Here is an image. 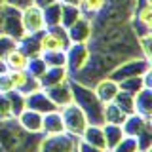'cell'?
<instances>
[{
	"label": "cell",
	"instance_id": "obj_28",
	"mask_svg": "<svg viewBox=\"0 0 152 152\" xmlns=\"http://www.w3.org/2000/svg\"><path fill=\"white\" fill-rule=\"evenodd\" d=\"M118 88H120V91L137 95L145 88V82H142V76H133V78H126V80H122V82H118Z\"/></svg>",
	"mask_w": 152,
	"mask_h": 152
},
{
	"label": "cell",
	"instance_id": "obj_34",
	"mask_svg": "<svg viewBox=\"0 0 152 152\" xmlns=\"http://www.w3.org/2000/svg\"><path fill=\"white\" fill-rule=\"evenodd\" d=\"M137 150H139V148H137L135 137H127V135H126L112 150H108V152H137Z\"/></svg>",
	"mask_w": 152,
	"mask_h": 152
},
{
	"label": "cell",
	"instance_id": "obj_17",
	"mask_svg": "<svg viewBox=\"0 0 152 152\" xmlns=\"http://www.w3.org/2000/svg\"><path fill=\"white\" fill-rule=\"evenodd\" d=\"M42 135L50 137V135H57V133H65V124L61 118L59 110H51L42 114Z\"/></svg>",
	"mask_w": 152,
	"mask_h": 152
},
{
	"label": "cell",
	"instance_id": "obj_13",
	"mask_svg": "<svg viewBox=\"0 0 152 152\" xmlns=\"http://www.w3.org/2000/svg\"><path fill=\"white\" fill-rule=\"evenodd\" d=\"M93 91L97 95V99L101 101L103 104L107 103H112L114 99H116L118 91H120V88H118V82H114L112 78H108V76H103L101 80H97V82L93 84Z\"/></svg>",
	"mask_w": 152,
	"mask_h": 152
},
{
	"label": "cell",
	"instance_id": "obj_21",
	"mask_svg": "<svg viewBox=\"0 0 152 152\" xmlns=\"http://www.w3.org/2000/svg\"><path fill=\"white\" fill-rule=\"evenodd\" d=\"M103 135H104V146H107V150H112L126 137V133H124L122 126H118V124H103Z\"/></svg>",
	"mask_w": 152,
	"mask_h": 152
},
{
	"label": "cell",
	"instance_id": "obj_46",
	"mask_svg": "<svg viewBox=\"0 0 152 152\" xmlns=\"http://www.w3.org/2000/svg\"><path fill=\"white\" fill-rule=\"evenodd\" d=\"M137 152H141V150H137Z\"/></svg>",
	"mask_w": 152,
	"mask_h": 152
},
{
	"label": "cell",
	"instance_id": "obj_18",
	"mask_svg": "<svg viewBox=\"0 0 152 152\" xmlns=\"http://www.w3.org/2000/svg\"><path fill=\"white\" fill-rule=\"evenodd\" d=\"M15 122L27 133H40L42 131V114L36 112V110H31V108H25V110L15 118Z\"/></svg>",
	"mask_w": 152,
	"mask_h": 152
},
{
	"label": "cell",
	"instance_id": "obj_3",
	"mask_svg": "<svg viewBox=\"0 0 152 152\" xmlns=\"http://www.w3.org/2000/svg\"><path fill=\"white\" fill-rule=\"evenodd\" d=\"M148 70H152L150 61L145 59V57H141V55H135V57H127V59L120 61L107 76L112 78L114 82H122V80H126V78L142 76L145 72H148Z\"/></svg>",
	"mask_w": 152,
	"mask_h": 152
},
{
	"label": "cell",
	"instance_id": "obj_42",
	"mask_svg": "<svg viewBox=\"0 0 152 152\" xmlns=\"http://www.w3.org/2000/svg\"><path fill=\"white\" fill-rule=\"evenodd\" d=\"M61 4H74V6H80V0H59Z\"/></svg>",
	"mask_w": 152,
	"mask_h": 152
},
{
	"label": "cell",
	"instance_id": "obj_45",
	"mask_svg": "<svg viewBox=\"0 0 152 152\" xmlns=\"http://www.w3.org/2000/svg\"><path fill=\"white\" fill-rule=\"evenodd\" d=\"M0 6H4V0H0Z\"/></svg>",
	"mask_w": 152,
	"mask_h": 152
},
{
	"label": "cell",
	"instance_id": "obj_6",
	"mask_svg": "<svg viewBox=\"0 0 152 152\" xmlns=\"http://www.w3.org/2000/svg\"><path fill=\"white\" fill-rule=\"evenodd\" d=\"M76 145H78V137L70 135L66 131L50 137L42 135L36 152H76Z\"/></svg>",
	"mask_w": 152,
	"mask_h": 152
},
{
	"label": "cell",
	"instance_id": "obj_8",
	"mask_svg": "<svg viewBox=\"0 0 152 152\" xmlns=\"http://www.w3.org/2000/svg\"><path fill=\"white\" fill-rule=\"evenodd\" d=\"M65 57H66V70L70 76H74L78 70H82L88 65L89 57H91V50L88 44H70L65 50Z\"/></svg>",
	"mask_w": 152,
	"mask_h": 152
},
{
	"label": "cell",
	"instance_id": "obj_29",
	"mask_svg": "<svg viewBox=\"0 0 152 152\" xmlns=\"http://www.w3.org/2000/svg\"><path fill=\"white\" fill-rule=\"evenodd\" d=\"M112 103L118 104V107H120L126 114H133V112H135V95H131V93L118 91L116 99H114Z\"/></svg>",
	"mask_w": 152,
	"mask_h": 152
},
{
	"label": "cell",
	"instance_id": "obj_33",
	"mask_svg": "<svg viewBox=\"0 0 152 152\" xmlns=\"http://www.w3.org/2000/svg\"><path fill=\"white\" fill-rule=\"evenodd\" d=\"M135 141H137V148L141 152H150V148H152V127L139 133L135 137Z\"/></svg>",
	"mask_w": 152,
	"mask_h": 152
},
{
	"label": "cell",
	"instance_id": "obj_20",
	"mask_svg": "<svg viewBox=\"0 0 152 152\" xmlns=\"http://www.w3.org/2000/svg\"><path fill=\"white\" fill-rule=\"evenodd\" d=\"M80 139L88 145H93V146H99V148H104V135H103V126H97V124H88V127L84 129V133L80 135Z\"/></svg>",
	"mask_w": 152,
	"mask_h": 152
},
{
	"label": "cell",
	"instance_id": "obj_7",
	"mask_svg": "<svg viewBox=\"0 0 152 152\" xmlns=\"http://www.w3.org/2000/svg\"><path fill=\"white\" fill-rule=\"evenodd\" d=\"M0 32L13 38V40H17V42L25 36L23 23H21V10L4 4L2 6V31Z\"/></svg>",
	"mask_w": 152,
	"mask_h": 152
},
{
	"label": "cell",
	"instance_id": "obj_10",
	"mask_svg": "<svg viewBox=\"0 0 152 152\" xmlns=\"http://www.w3.org/2000/svg\"><path fill=\"white\" fill-rule=\"evenodd\" d=\"M93 21L89 17L82 15L80 19H76V21L66 28V34H69V40L70 44H88L89 40L93 38Z\"/></svg>",
	"mask_w": 152,
	"mask_h": 152
},
{
	"label": "cell",
	"instance_id": "obj_30",
	"mask_svg": "<svg viewBox=\"0 0 152 152\" xmlns=\"http://www.w3.org/2000/svg\"><path fill=\"white\" fill-rule=\"evenodd\" d=\"M8 99H10V107H12V116L17 118L19 114L25 110V95L21 91H10L8 93Z\"/></svg>",
	"mask_w": 152,
	"mask_h": 152
},
{
	"label": "cell",
	"instance_id": "obj_4",
	"mask_svg": "<svg viewBox=\"0 0 152 152\" xmlns=\"http://www.w3.org/2000/svg\"><path fill=\"white\" fill-rule=\"evenodd\" d=\"M42 51H65L70 46L69 34H66V28L63 25H55L50 28H44L38 36Z\"/></svg>",
	"mask_w": 152,
	"mask_h": 152
},
{
	"label": "cell",
	"instance_id": "obj_31",
	"mask_svg": "<svg viewBox=\"0 0 152 152\" xmlns=\"http://www.w3.org/2000/svg\"><path fill=\"white\" fill-rule=\"evenodd\" d=\"M42 59L46 66H66L65 51H42Z\"/></svg>",
	"mask_w": 152,
	"mask_h": 152
},
{
	"label": "cell",
	"instance_id": "obj_19",
	"mask_svg": "<svg viewBox=\"0 0 152 152\" xmlns=\"http://www.w3.org/2000/svg\"><path fill=\"white\" fill-rule=\"evenodd\" d=\"M4 63H6L8 70H27L28 55H27L19 46H15L6 57H4Z\"/></svg>",
	"mask_w": 152,
	"mask_h": 152
},
{
	"label": "cell",
	"instance_id": "obj_37",
	"mask_svg": "<svg viewBox=\"0 0 152 152\" xmlns=\"http://www.w3.org/2000/svg\"><path fill=\"white\" fill-rule=\"evenodd\" d=\"M150 34L148 36H141V38H137V44H139V55L141 57H145V59H152V51H150Z\"/></svg>",
	"mask_w": 152,
	"mask_h": 152
},
{
	"label": "cell",
	"instance_id": "obj_11",
	"mask_svg": "<svg viewBox=\"0 0 152 152\" xmlns=\"http://www.w3.org/2000/svg\"><path fill=\"white\" fill-rule=\"evenodd\" d=\"M10 78H12V84H13V89L15 91H21L23 95H28V93H34L38 89H42L40 86V80L31 76L27 70H8Z\"/></svg>",
	"mask_w": 152,
	"mask_h": 152
},
{
	"label": "cell",
	"instance_id": "obj_2",
	"mask_svg": "<svg viewBox=\"0 0 152 152\" xmlns=\"http://www.w3.org/2000/svg\"><path fill=\"white\" fill-rule=\"evenodd\" d=\"M70 88H72V103L82 108V112L86 114L88 122L103 126L104 124V118H103L104 104L97 99L95 91L89 88V86H84V84L76 82L72 78H70Z\"/></svg>",
	"mask_w": 152,
	"mask_h": 152
},
{
	"label": "cell",
	"instance_id": "obj_9",
	"mask_svg": "<svg viewBox=\"0 0 152 152\" xmlns=\"http://www.w3.org/2000/svg\"><path fill=\"white\" fill-rule=\"evenodd\" d=\"M21 23H23L25 34H40V32L46 28L44 15H42V8L34 6V4L23 8L21 10Z\"/></svg>",
	"mask_w": 152,
	"mask_h": 152
},
{
	"label": "cell",
	"instance_id": "obj_43",
	"mask_svg": "<svg viewBox=\"0 0 152 152\" xmlns=\"http://www.w3.org/2000/svg\"><path fill=\"white\" fill-rule=\"evenodd\" d=\"M6 70H8L6 63H4V59H0V74H2V72H6Z\"/></svg>",
	"mask_w": 152,
	"mask_h": 152
},
{
	"label": "cell",
	"instance_id": "obj_22",
	"mask_svg": "<svg viewBox=\"0 0 152 152\" xmlns=\"http://www.w3.org/2000/svg\"><path fill=\"white\" fill-rule=\"evenodd\" d=\"M135 112L152 118V88H142L135 95Z\"/></svg>",
	"mask_w": 152,
	"mask_h": 152
},
{
	"label": "cell",
	"instance_id": "obj_12",
	"mask_svg": "<svg viewBox=\"0 0 152 152\" xmlns=\"http://www.w3.org/2000/svg\"><path fill=\"white\" fill-rule=\"evenodd\" d=\"M25 108L36 110L40 114L51 112V110H59V108L55 107V103L48 97V93L44 91V89H38V91H34V93L25 95Z\"/></svg>",
	"mask_w": 152,
	"mask_h": 152
},
{
	"label": "cell",
	"instance_id": "obj_26",
	"mask_svg": "<svg viewBox=\"0 0 152 152\" xmlns=\"http://www.w3.org/2000/svg\"><path fill=\"white\" fill-rule=\"evenodd\" d=\"M103 118H104V124H118L122 126L124 120L127 118V114L122 110L118 104L114 103H107L104 104V112H103Z\"/></svg>",
	"mask_w": 152,
	"mask_h": 152
},
{
	"label": "cell",
	"instance_id": "obj_5",
	"mask_svg": "<svg viewBox=\"0 0 152 152\" xmlns=\"http://www.w3.org/2000/svg\"><path fill=\"white\" fill-rule=\"evenodd\" d=\"M59 112H61V118H63V124H65V131L80 139V135L84 133V129L89 124L88 118H86V114L82 112V108H80L78 104L70 103V104H66V107L59 108Z\"/></svg>",
	"mask_w": 152,
	"mask_h": 152
},
{
	"label": "cell",
	"instance_id": "obj_1",
	"mask_svg": "<svg viewBox=\"0 0 152 152\" xmlns=\"http://www.w3.org/2000/svg\"><path fill=\"white\" fill-rule=\"evenodd\" d=\"M40 133H27L15 120L0 122V152H36Z\"/></svg>",
	"mask_w": 152,
	"mask_h": 152
},
{
	"label": "cell",
	"instance_id": "obj_24",
	"mask_svg": "<svg viewBox=\"0 0 152 152\" xmlns=\"http://www.w3.org/2000/svg\"><path fill=\"white\" fill-rule=\"evenodd\" d=\"M42 15H44L46 28L61 25V2H59V0H55V2L48 4L46 8H42Z\"/></svg>",
	"mask_w": 152,
	"mask_h": 152
},
{
	"label": "cell",
	"instance_id": "obj_25",
	"mask_svg": "<svg viewBox=\"0 0 152 152\" xmlns=\"http://www.w3.org/2000/svg\"><path fill=\"white\" fill-rule=\"evenodd\" d=\"M84 13L80 6H74V4H61V25L65 28H69L76 19H80Z\"/></svg>",
	"mask_w": 152,
	"mask_h": 152
},
{
	"label": "cell",
	"instance_id": "obj_35",
	"mask_svg": "<svg viewBox=\"0 0 152 152\" xmlns=\"http://www.w3.org/2000/svg\"><path fill=\"white\" fill-rule=\"evenodd\" d=\"M8 120H15V118L12 116L8 93H0V122H8Z\"/></svg>",
	"mask_w": 152,
	"mask_h": 152
},
{
	"label": "cell",
	"instance_id": "obj_27",
	"mask_svg": "<svg viewBox=\"0 0 152 152\" xmlns=\"http://www.w3.org/2000/svg\"><path fill=\"white\" fill-rule=\"evenodd\" d=\"M104 8H107V0H80V10L89 19H93L95 15L104 12Z\"/></svg>",
	"mask_w": 152,
	"mask_h": 152
},
{
	"label": "cell",
	"instance_id": "obj_15",
	"mask_svg": "<svg viewBox=\"0 0 152 152\" xmlns=\"http://www.w3.org/2000/svg\"><path fill=\"white\" fill-rule=\"evenodd\" d=\"M44 91L48 93V97L55 103L57 108H63L66 104L72 103V88H70V80H66L63 84L51 86V88H46Z\"/></svg>",
	"mask_w": 152,
	"mask_h": 152
},
{
	"label": "cell",
	"instance_id": "obj_32",
	"mask_svg": "<svg viewBox=\"0 0 152 152\" xmlns=\"http://www.w3.org/2000/svg\"><path fill=\"white\" fill-rule=\"evenodd\" d=\"M48 69L46 63H44V59H42V55H38V57H31L28 59V65H27V72L31 74V76H34V78H40L42 74H44V70Z\"/></svg>",
	"mask_w": 152,
	"mask_h": 152
},
{
	"label": "cell",
	"instance_id": "obj_38",
	"mask_svg": "<svg viewBox=\"0 0 152 152\" xmlns=\"http://www.w3.org/2000/svg\"><path fill=\"white\" fill-rule=\"evenodd\" d=\"M13 91V84H12V78H10L8 70L0 74V93H10Z\"/></svg>",
	"mask_w": 152,
	"mask_h": 152
},
{
	"label": "cell",
	"instance_id": "obj_40",
	"mask_svg": "<svg viewBox=\"0 0 152 152\" xmlns=\"http://www.w3.org/2000/svg\"><path fill=\"white\" fill-rule=\"evenodd\" d=\"M4 4H8V6H12V8H17V10H23V8L31 6L32 0H4Z\"/></svg>",
	"mask_w": 152,
	"mask_h": 152
},
{
	"label": "cell",
	"instance_id": "obj_41",
	"mask_svg": "<svg viewBox=\"0 0 152 152\" xmlns=\"http://www.w3.org/2000/svg\"><path fill=\"white\" fill-rule=\"evenodd\" d=\"M51 2H55V0H32V4L38 8H46L48 4H51Z\"/></svg>",
	"mask_w": 152,
	"mask_h": 152
},
{
	"label": "cell",
	"instance_id": "obj_14",
	"mask_svg": "<svg viewBox=\"0 0 152 152\" xmlns=\"http://www.w3.org/2000/svg\"><path fill=\"white\" fill-rule=\"evenodd\" d=\"M152 118H146L139 112H133V114H127V118L124 120L122 124V129L127 137H137L139 133H142L145 129L152 127Z\"/></svg>",
	"mask_w": 152,
	"mask_h": 152
},
{
	"label": "cell",
	"instance_id": "obj_44",
	"mask_svg": "<svg viewBox=\"0 0 152 152\" xmlns=\"http://www.w3.org/2000/svg\"><path fill=\"white\" fill-rule=\"evenodd\" d=\"M0 31H2V6H0Z\"/></svg>",
	"mask_w": 152,
	"mask_h": 152
},
{
	"label": "cell",
	"instance_id": "obj_39",
	"mask_svg": "<svg viewBox=\"0 0 152 152\" xmlns=\"http://www.w3.org/2000/svg\"><path fill=\"white\" fill-rule=\"evenodd\" d=\"M76 152H108V150L99 148V146H93V145H88V142H84L82 139H78V145H76Z\"/></svg>",
	"mask_w": 152,
	"mask_h": 152
},
{
	"label": "cell",
	"instance_id": "obj_16",
	"mask_svg": "<svg viewBox=\"0 0 152 152\" xmlns=\"http://www.w3.org/2000/svg\"><path fill=\"white\" fill-rule=\"evenodd\" d=\"M38 80H40L42 89H46V88H51V86H57V84H63L66 80H70V74L66 70V66H48Z\"/></svg>",
	"mask_w": 152,
	"mask_h": 152
},
{
	"label": "cell",
	"instance_id": "obj_23",
	"mask_svg": "<svg viewBox=\"0 0 152 152\" xmlns=\"http://www.w3.org/2000/svg\"><path fill=\"white\" fill-rule=\"evenodd\" d=\"M38 36L40 34H25L17 42V46L28 55V59H31V57L42 55V48H40V42H38Z\"/></svg>",
	"mask_w": 152,
	"mask_h": 152
},
{
	"label": "cell",
	"instance_id": "obj_36",
	"mask_svg": "<svg viewBox=\"0 0 152 152\" xmlns=\"http://www.w3.org/2000/svg\"><path fill=\"white\" fill-rule=\"evenodd\" d=\"M15 46H17V40H13V38H10V36L0 32V59H4Z\"/></svg>",
	"mask_w": 152,
	"mask_h": 152
}]
</instances>
